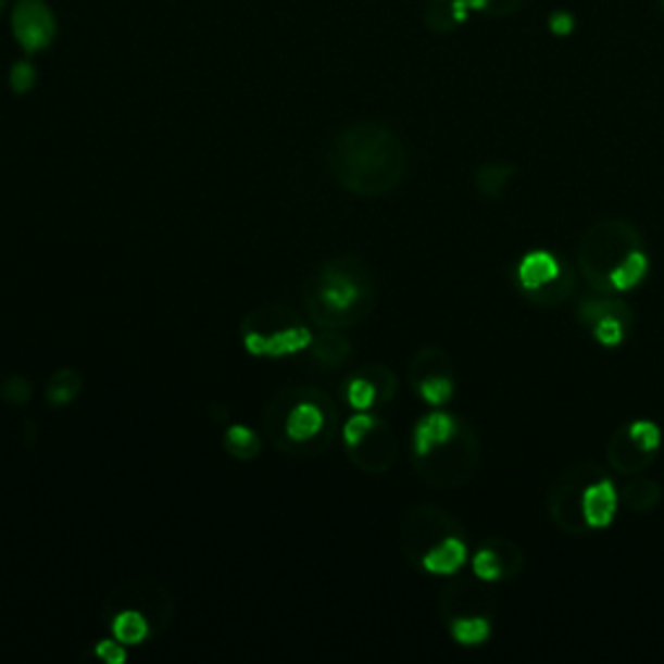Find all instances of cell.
I'll return each mask as SVG.
<instances>
[{
    "label": "cell",
    "mask_w": 664,
    "mask_h": 664,
    "mask_svg": "<svg viewBox=\"0 0 664 664\" xmlns=\"http://www.w3.org/2000/svg\"><path fill=\"white\" fill-rule=\"evenodd\" d=\"M327 164L335 183L348 192L377 198L394 190L405 177V146L390 125L364 120L348 125L333 140Z\"/></svg>",
    "instance_id": "obj_1"
},
{
    "label": "cell",
    "mask_w": 664,
    "mask_h": 664,
    "mask_svg": "<svg viewBox=\"0 0 664 664\" xmlns=\"http://www.w3.org/2000/svg\"><path fill=\"white\" fill-rule=\"evenodd\" d=\"M377 304L372 273L353 254L333 258L312 271L304 286V310L317 327L346 330L359 325Z\"/></svg>",
    "instance_id": "obj_2"
},
{
    "label": "cell",
    "mask_w": 664,
    "mask_h": 664,
    "mask_svg": "<svg viewBox=\"0 0 664 664\" xmlns=\"http://www.w3.org/2000/svg\"><path fill=\"white\" fill-rule=\"evenodd\" d=\"M338 426V411L325 392L314 387H293L278 392L265 413L267 436L288 454L325 452Z\"/></svg>",
    "instance_id": "obj_3"
},
{
    "label": "cell",
    "mask_w": 664,
    "mask_h": 664,
    "mask_svg": "<svg viewBox=\"0 0 664 664\" xmlns=\"http://www.w3.org/2000/svg\"><path fill=\"white\" fill-rule=\"evenodd\" d=\"M634 250H643V234L623 218H605L589 226L579 241V273L594 293H615L610 273Z\"/></svg>",
    "instance_id": "obj_4"
},
{
    "label": "cell",
    "mask_w": 664,
    "mask_h": 664,
    "mask_svg": "<svg viewBox=\"0 0 664 664\" xmlns=\"http://www.w3.org/2000/svg\"><path fill=\"white\" fill-rule=\"evenodd\" d=\"M480 462V444L473 428L462 424L454 436L444 444L434 447L431 452L413 458V465L426 483L436 488H458L473 480Z\"/></svg>",
    "instance_id": "obj_5"
},
{
    "label": "cell",
    "mask_w": 664,
    "mask_h": 664,
    "mask_svg": "<svg viewBox=\"0 0 664 664\" xmlns=\"http://www.w3.org/2000/svg\"><path fill=\"white\" fill-rule=\"evenodd\" d=\"M312 338L310 327L291 317L288 310L252 312L241 322V346L247 348V353L263 355V359H280V355L306 351Z\"/></svg>",
    "instance_id": "obj_6"
},
{
    "label": "cell",
    "mask_w": 664,
    "mask_h": 664,
    "mask_svg": "<svg viewBox=\"0 0 664 664\" xmlns=\"http://www.w3.org/2000/svg\"><path fill=\"white\" fill-rule=\"evenodd\" d=\"M600 478H605L600 467L592 465V462H581V465L566 469L553 483L548 493V514L561 533L572 535V538H579V535L587 533L589 527L585 522V512H581V499H585L589 483Z\"/></svg>",
    "instance_id": "obj_7"
},
{
    "label": "cell",
    "mask_w": 664,
    "mask_h": 664,
    "mask_svg": "<svg viewBox=\"0 0 664 664\" xmlns=\"http://www.w3.org/2000/svg\"><path fill=\"white\" fill-rule=\"evenodd\" d=\"M11 32L24 52H42L55 42L58 18L45 0H18L11 11Z\"/></svg>",
    "instance_id": "obj_8"
},
{
    "label": "cell",
    "mask_w": 664,
    "mask_h": 664,
    "mask_svg": "<svg viewBox=\"0 0 664 664\" xmlns=\"http://www.w3.org/2000/svg\"><path fill=\"white\" fill-rule=\"evenodd\" d=\"M449 535H462L460 522H454V516L444 514L441 509L421 506L413 509V512L405 516L402 546H405V553L411 555L413 561L421 563V555L439 540L449 538Z\"/></svg>",
    "instance_id": "obj_9"
},
{
    "label": "cell",
    "mask_w": 664,
    "mask_h": 664,
    "mask_svg": "<svg viewBox=\"0 0 664 664\" xmlns=\"http://www.w3.org/2000/svg\"><path fill=\"white\" fill-rule=\"evenodd\" d=\"M394 454H398V444H394L390 426H387L381 418L372 426V431H368L359 444L348 447V458L364 469V473L372 475H379L385 473V469H390Z\"/></svg>",
    "instance_id": "obj_10"
},
{
    "label": "cell",
    "mask_w": 664,
    "mask_h": 664,
    "mask_svg": "<svg viewBox=\"0 0 664 664\" xmlns=\"http://www.w3.org/2000/svg\"><path fill=\"white\" fill-rule=\"evenodd\" d=\"M621 499L615 483L607 478H600L589 483L585 499H581V512H585V522L589 529H605L613 525L615 514H618Z\"/></svg>",
    "instance_id": "obj_11"
},
{
    "label": "cell",
    "mask_w": 664,
    "mask_h": 664,
    "mask_svg": "<svg viewBox=\"0 0 664 664\" xmlns=\"http://www.w3.org/2000/svg\"><path fill=\"white\" fill-rule=\"evenodd\" d=\"M654 458L656 452H647V449H641L634 439H630L628 426L618 428V431L610 436L607 460L610 465L618 469L621 475H626V478H634V475H641L643 469L652 467Z\"/></svg>",
    "instance_id": "obj_12"
},
{
    "label": "cell",
    "mask_w": 664,
    "mask_h": 664,
    "mask_svg": "<svg viewBox=\"0 0 664 664\" xmlns=\"http://www.w3.org/2000/svg\"><path fill=\"white\" fill-rule=\"evenodd\" d=\"M467 563V546L462 535H449V538L439 540L421 555V566L424 572L434 576H452L458 574Z\"/></svg>",
    "instance_id": "obj_13"
},
{
    "label": "cell",
    "mask_w": 664,
    "mask_h": 664,
    "mask_svg": "<svg viewBox=\"0 0 664 664\" xmlns=\"http://www.w3.org/2000/svg\"><path fill=\"white\" fill-rule=\"evenodd\" d=\"M458 428L460 421L449 413L436 411L424 415L413 428V454L415 458H421V454L431 452L434 447L444 444V441L452 439Z\"/></svg>",
    "instance_id": "obj_14"
},
{
    "label": "cell",
    "mask_w": 664,
    "mask_h": 664,
    "mask_svg": "<svg viewBox=\"0 0 664 664\" xmlns=\"http://www.w3.org/2000/svg\"><path fill=\"white\" fill-rule=\"evenodd\" d=\"M561 267L563 260L555 258L553 252L533 250L516 265V280H519L522 291H535V288L550 284L561 273Z\"/></svg>",
    "instance_id": "obj_15"
},
{
    "label": "cell",
    "mask_w": 664,
    "mask_h": 664,
    "mask_svg": "<svg viewBox=\"0 0 664 664\" xmlns=\"http://www.w3.org/2000/svg\"><path fill=\"white\" fill-rule=\"evenodd\" d=\"M576 284H579V273H576L574 267L563 260L561 273L555 275L550 284L535 288V291H522V293H525V299L529 301V304L542 306V310H555V306H561L563 301L574 297Z\"/></svg>",
    "instance_id": "obj_16"
},
{
    "label": "cell",
    "mask_w": 664,
    "mask_h": 664,
    "mask_svg": "<svg viewBox=\"0 0 664 664\" xmlns=\"http://www.w3.org/2000/svg\"><path fill=\"white\" fill-rule=\"evenodd\" d=\"M621 504L630 509V512L636 514H649L652 509H656L662 504L664 499V488L660 480L654 478H643L641 475H634V478L626 480V486L618 491Z\"/></svg>",
    "instance_id": "obj_17"
},
{
    "label": "cell",
    "mask_w": 664,
    "mask_h": 664,
    "mask_svg": "<svg viewBox=\"0 0 664 664\" xmlns=\"http://www.w3.org/2000/svg\"><path fill=\"white\" fill-rule=\"evenodd\" d=\"M306 351L312 353L314 364L325 368H338L343 366L348 355H351V340L346 338L343 330H327V327H320V333L314 335Z\"/></svg>",
    "instance_id": "obj_18"
},
{
    "label": "cell",
    "mask_w": 664,
    "mask_h": 664,
    "mask_svg": "<svg viewBox=\"0 0 664 664\" xmlns=\"http://www.w3.org/2000/svg\"><path fill=\"white\" fill-rule=\"evenodd\" d=\"M605 317H621L630 325V322H634V312H630V306L626 304V301L615 299L613 293H594V297H587L579 301L576 320H579L585 327H592L594 322H600Z\"/></svg>",
    "instance_id": "obj_19"
},
{
    "label": "cell",
    "mask_w": 664,
    "mask_h": 664,
    "mask_svg": "<svg viewBox=\"0 0 664 664\" xmlns=\"http://www.w3.org/2000/svg\"><path fill=\"white\" fill-rule=\"evenodd\" d=\"M110 630L112 639L125 643V647H138L151 636V621L138 607H123L112 618Z\"/></svg>",
    "instance_id": "obj_20"
},
{
    "label": "cell",
    "mask_w": 664,
    "mask_h": 664,
    "mask_svg": "<svg viewBox=\"0 0 664 664\" xmlns=\"http://www.w3.org/2000/svg\"><path fill=\"white\" fill-rule=\"evenodd\" d=\"M519 174L514 164L506 161H491V164H483L475 170L473 183L478 187L480 196L486 198H501L506 192V187L512 185V179Z\"/></svg>",
    "instance_id": "obj_21"
},
{
    "label": "cell",
    "mask_w": 664,
    "mask_h": 664,
    "mask_svg": "<svg viewBox=\"0 0 664 664\" xmlns=\"http://www.w3.org/2000/svg\"><path fill=\"white\" fill-rule=\"evenodd\" d=\"M647 273H649L647 252L634 250L626 260H621V263L613 267V273H610V288H613L615 293L634 291V288L641 286V280L647 278Z\"/></svg>",
    "instance_id": "obj_22"
},
{
    "label": "cell",
    "mask_w": 664,
    "mask_h": 664,
    "mask_svg": "<svg viewBox=\"0 0 664 664\" xmlns=\"http://www.w3.org/2000/svg\"><path fill=\"white\" fill-rule=\"evenodd\" d=\"M449 634L462 647H480L491 639V618L480 613L458 615V618L449 621Z\"/></svg>",
    "instance_id": "obj_23"
},
{
    "label": "cell",
    "mask_w": 664,
    "mask_h": 664,
    "mask_svg": "<svg viewBox=\"0 0 664 664\" xmlns=\"http://www.w3.org/2000/svg\"><path fill=\"white\" fill-rule=\"evenodd\" d=\"M469 5L465 0H449V3H436L434 9L426 11V26L436 35H447V32L460 29L467 22Z\"/></svg>",
    "instance_id": "obj_24"
},
{
    "label": "cell",
    "mask_w": 664,
    "mask_h": 664,
    "mask_svg": "<svg viewBox=\"0 0 664 664\" xmlns=\"http://www.w3.org/2000/svg\"><path fill=\"white\" fill-rule=\"evenodd\" d=\"M473 574L478 576L480 581H486V585H496V581L509 579L506 559L493 540H488L486 546L473 555Z\"/></svg>",
    "instance_id": "obj_25"
},
{
    "label": "cell",
    "mask_w": 664,
    "mask_h": 664,
    "mask_svg": "<svg viewBox=\"0 0 664 664\" xmlns=\"http://www.w3.org/2000/svg\"><path fill=\"white\" fill-rule=\"evenodd\" d=\"M80 387H84V381H80V374L76 368H60V372L52 374L50 381H47V405H71L80 394Z\"/></svg>",
    "instance_id": "obj_26"
},
{
    "label": "cell",
    "mask_w": 664,
    "mask_h": 664,
    "mask_svg": "<svg viewBox=\"0 0 664 664\" xmlns=\"http://www.w3.org/2000/svg\"><path fill=\"white\" fill-rule=\"evenodd\" d=\"M224 449L237 460H252L258 458L260 449H263V439H260V434L252 431L250 426L234 424L231 428H226L224 434Z\"/></svg>",
    "instance_id": "obj_27"
},
{
    "label": "cell",
    "mask_w": 664,
    "mask_h": 664,
    "mask_svg": "<svg viewBox=\"0 0 664 664\" xmlns=\"http://www.w3.org/2000/svg\"><path fill=\"white\" fill-rule=\"evenodd\" d=\"M346 400L353 411H372L374 405H379V387L368 374L361 368L355 372V377L348 379L346 385Z\"/></svg>",
    "instance_id": "obj_28"
},
{
    "label": "cell",
    "mask_w": 664,
    "mask_h": 664,
    "mask_svg": "<svg viewBox=\"0 0 664 664\" xmlns=\"http://www.w3.org/2000/svg\"><path fill=\"white\" fill-rule=\"evenodd\" d=\"M436 374H452V361H449V355L444 351H439V348H424V351L415 353L411 364L413 385L426 377H436Z\"/></svg>",
    "instance_id": "obj_29"
},
{
    "label": "cell",
    "mask_w": 664,
    "mask_h": 664,
    "mask_svg": "<svg viewBox=\"0 0 664 664\" xmlns=\"http://www.w3.org/2000/svg\"><path fill=\"white\" fill-rule=\"evenodd\" d=\"M413 387L418 390L421 400L428 402V405H434V408L447 405L454 394L452 374H436V377H426V379L415 381Z\"/></svg>",
    "instance_id": "obj_30"
},
{
    "label": "cell",
    "mask_w": 664,
    "mask_h": 664,
    "mask_svg": "<svg viewBox=\"0 0 664 664\" xmlns=\"http://www.w3.org/2000/svg\"><path fill=\"white\" fill-rule=\"evenodd\" d=\"M589 330H592V338L597 340V343L605 346V348H615V346H621L623 340H626L630 325L621 317H605V320L594 322Z\"/></svg>",
    "instance_id": "obj_31"
},
{
    "label": "cell",
    "mask_w": 664,
    "mask_h": 664,
    "mask_svg": "<svg viewBox=\"0 0 664 664\" xmlns=\"http://www.w3.org/2000/svg\"><path fill=\"white\" fill-rule=\"evenodd\" d=\"M628 434L630 439L636 441L641 449H647V452H660L662 447V428L654 424V421H634V424H628Z\"/></svg>",
    "instance_id": "obj_32"
},
{
    "label": "cell",
    "mask_w": 664,
    "mask_h": 664,
    "mask_svg": "<svg viewBox=\"0 0 664 664\" xmlns=\"http://www.w3.org/2000/svg\"><path fill=\"white\" fill-rule=\"evenodd\" d=\"M32 394H35V387H32V381L22 377V374H11V377H5L3 385H0V398L11 402V405H26V402L32 400Z\"/></svg>",
    "instance_id": "obj_33"
},
{
    "label": "cell",
    "mask_w": 664,
    "mask_h": 664,
    "mask_svg": "<svg viewBox=\"0 0 664 664\" xmlns=\"http://www.w3.org/2000/svg\"><path fill=\"white\" fill-rule=\"evenodd\" d=\"M377 415H372L368 411H355V415H351V418L346 421L343 424V441H346V449L359 444L364 436L372 431V426L377 424Z\"/></svg>",
    "instance_id": "obj_34"
},
{
    "label": "cell",
    "mask_w": 664,
    "mask_h": 664,
    "mask_svg": "<svg viewBox=\"0 0 664 664\" xmlns=\"http://www.w3.org/2000/svg\"><path fill=\"white\" fill-rule=\"evenodd\" d=\"M9 84L16 93H26L35 89L37 84V68L29 63V60H18V63L11 65L9 71Z\"/></svg>",
    "instance_id": "obj_35"
},
{
    "label": "cell",
    "mask_w": 664,
    "mask_h": 664,
    "mask_svg": "<svg viewBox=\"0 0 664 664\" xmlns=\"http://www.w3.org/2000/svg\"><path fill=\"white\" fill-rule=\"evenodd\" d=\"M364 372L374 381H377L379 400L381 402H390L394 398V392H398V379H394V374L390 372V368H385V366H366Z\"/></svg>",
    "instance_id": "obj_36"
},
{
    "label": "cell",
    "mask_w": 664,
    "mask_h": 664,
    "mask_svg": "<svg viewBox=\"0 0 664 664\" xmlns=\"http://www.w3.org/2000/svg\"><path fill=\"white\" fill-rule=\"evenodd\" d=\"M576 29V16L566 9H555L548 16V32L553 37H572Z\"/></svg>",
    "instance_id": "obj_37"
},
{
    "label": "cell",
    "mask_w": 664,
    "mask_h": 664,
    "mask_svg": "<svg viewBox=\"0 0 664 664\" xmlns=\"http://www.w3.org/2000/svg\"><path fill=\"white\" fill-rule=\"evenodd\" d=\"M93 654H97L99 660L107 662V664H125L127 647H125V643H120L117 639H104V641L97 643Z\"/></svg>",
    "instance_id": "obj_38"
},
{
    "label": "cell",
    "mask_w": 664,
    "mask_h": 664,
    "mask_svg": "<svg viewBox=\"0 0 664 664\" xmlns=\"http://www.w3.org/2000/svg\"><path fill=\"white\" fill-rule=\"evenodd\" d=\"M527 0H493L491 9H488L486 13H491V16H499V18H506V16H514L516 11L525 9Z\"/></svg>",
    "instance_id": "obj_39"
},
{
    "label": "cell",
    "mask_w": 664,
    "mask_h": 664,
    "mask_svg": "<svg viewBox=\"0 0 664 664\" xmlns=\"http://www.w3.org/2000/svg\"><path fill=\"white\" fill-rule=\"evenodd\" d=\"M465 3L469 5V11H483V13H486L488 9H491L493 0H465Z\"/></svg>",
    "instance_id": "obj_40"
},
{
    "label": "cell",
    "mask_w": 664,
    "mask_h": 664,
    "mask_svg": "<svg viewBox=\"0 0 664 664\" xmlns=\"http://www.w3.org/2000/svg\"><path fill=\"white\" fill-rule=\"evenodd\" d=\"M3 5H5V0H0V11H3Z\"/></svg>",
    "instance_id": "obj_41"
},
{
    "label": "cell",
    "mask_w": 664,
    "mask_h": 664,
    "mask_svg": "<svg viewBox=\"0 0 664 664\" xmlns=\"http://www.w3.org/2000/svg\"><path fill=\"white\" fill-rule=\"evenodd\" d=\"M662 5H664V0H662Z\"/></svg>",
    "instance_id": "obj_42"
}]
</instances>
